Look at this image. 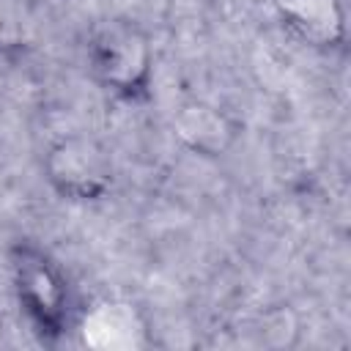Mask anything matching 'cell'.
I'll list each match as a JSON object with an SVG mask.
<instances>
[{
    "instance_id": "1",
    "label": "cell",
    "mask_w": 351,
    "mask_h": 351,
    "mask_svg": "<svg viewBox=\"0 0 351 351\" xmlns=\"http://www.w3.org/2000/svg\"><path fill=\"white\" fill-rule=\"evenodd\" d=\"M154 41L132 19L104 22L88 41V69L93 80L121 101H145L154 85Z\"/></svg>"
},
{
    "instance_id": "2",
    "label": "cell",
    "mask_w": 351,
    "mask_h": 351,
    "mask_svg": "<svg viewBox=\"0 0 351 351\" xmlns=\"http://www.w3.org/2000/svg\"><path fill=\"white\" fill-rule=\"evenodd\" d=\"M8 266L19 310L33 332L47 343L63 337L71 318V293L63 269L33 241H16L8 250Z\"/></svg>"
},
{
    "instance_id": "3",
    "label": "cell",
    "mask_w": 351,
    "mask_h": 351,
    "mask_svg": "<svg viewBox=\"0 0 351 351\" xmlns=\"http://www.w3.org/2000/svg\"><path fill=\"white\" fill-rule=\"evenodd\" d=\"M44 181L69 203H99L115 186L110 151L88 134H63L52 140L41 159Z\"/></svg>"
},
{
    "instance_id": "4",
    "label": "cell",
    "mask_w": 351,
    "mask_h": 351,
    "mask_svg": "<svg viewBox=\"0 0 351 351\" xmlns=\"http://www.w3.org/2000/svg\"><path fill=\"white\" fill-rule=\"evenodd\" d=\"M170 132L181 148L200 159H222L241 137V123L206 99L181 101L170 118Z\"/></svg>"
},
{
    "instance_id": "5",
    "label": "cell",
    "mask_w": 351,
    "mask_h": 351,
    "mask_svg": "<svg viewBox=\"0 0 351 351\" xmlns=\"http://www.w3.org/2000/svg\"><path fill=\"white\" fill-rule=\"evenodd\" d=\"M82 343L101 351L140 348L148 340V324L134 302L126 299H99L80 315Z\"/></svg>"
},
{
    "instance_id": "6",
    "label": "cell",
    "mask_w": 351,
    "mask_h": 351,
    "mask_svg": "<svg viewBox=\"0 0 351 351\" xmlns=\"http://www.w3.org/2000/svg\"><path fill=\"white\" fill-rule=\"evenodd\" d=\"M282 25L304 44L335 49L346 41V11L340 0H274Z\"/></svg>"
}]
</instances>
